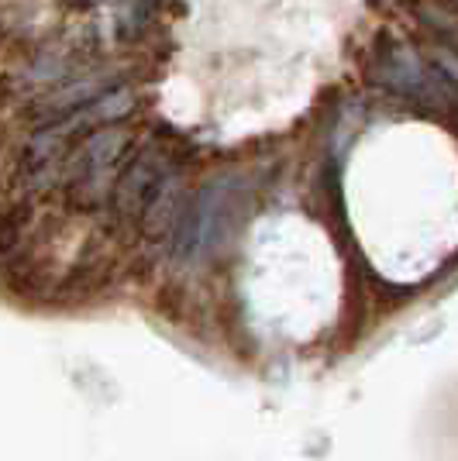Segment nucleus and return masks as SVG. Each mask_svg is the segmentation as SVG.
I'll list each match as a JSON object with an SVG mask.
<instances>
[{
	"instance_id": "nucleus-2",
	"label": "nucleus",
	"mask_w": 458,
	"mask_h": 461,
	"mask_svg": "<svg viewBox=\"0 0 458 461\" xmlns=\"http://www.w3.org/2000/svg\"><path fill=\"white\" fill-rule=\"evenodd\" d=\"M231 186L224 179H210L183 203L179 221L172 228V258L179 266L204 262L210 251L224 241L231 228Z\"/></svg>"
},
{
	"instance_id": "nucleus-6",
	"label": "nucleus",
	"mask_w": 458,
	"mask_h": 461,
	"mask_svg": "<svg viewBox=\"0 0 458 461\" xmlns=\"http://www.w3.org/2000/svg\"><path fill=\"white\" fill-rule=\"evenodd\" d=\"M183 203H187V190H183L179 169H172V173L166 176V183L159 186V193H155V200L149 203V211L142 213L138 228L145 230V238H152V241L169 238L172 228H176V221H179Z\"/></svg>"
},
{
	"instance_id": "nucleus-5",
	"label": "nucleus",
	"mask_w": 458,
	"mask_h": 461,
	"mask_svg": "<svg viewBox=\"0 0 458 461\" xmlns=\"http://www.w3.org/2000/svg\"><path fill=\"white\" fill-rule=\"evenodd\" d=\"M114 86H121V77H117V73H107V69H96V73H77V77H69L66 83L52 86L41 100H35V104H32V111H28V117H32L35 124H49V121L66 117L69 111L83 107L87 100L107 94V90H114Z\"/></svg>"
},
{
	"instance_id": "nucleus-7",
	"label": "nucleus",
	"mask_w": 458,
	"mask_h": 461,
	"mask_svg": "<svg viewBox=\"0 0 458 461\" xmlns=\"http://www.w3.org/2000/svg\"><path fill=\"white\" fill-rule=\"evenodd\" d=\"M24 230H28V211L24 207L0 213V258L18 255L21 245H24Z\"/></svg>"
},
{
	"instance_id": "nucleus-9",
	"label": "nucleus",
	"mask_w": 458,
	"mask_h": 461,
	"mask_svg": "<svg viewBox=\"0 0 458 461\" xmlns=\"http://www.w3.org/2000/svg\"><path fill=\"white\" fill-rule=\"evenodd\" d=\"M0 35H4V28H0Z\"/></svg>"
},
{
	"instance_id": "nucleus-8",
	"label": "nucleus",
	"mask_w": 458,
	"mask_h": 461,
	"mask_svg": "<svg viewBox=\"0 0 458 461\" xmlns=\"http://www.w3.org/2000/svg\"><path fill=\"white\" fill-rule=\"evenodd\" d=\"M417 18L424 21V24H431V28H438L448 45L455 41V14H452L448 7H438V4L431 7V4H427V7H417Z\"/></svg>"
},
{
	"instance_id": "nucleus-3",
	"label": "nucleus",
	"mask_w": 458,
	"mask_h": 461,
	"mask_svg": "<svg viewBox=\"0 0 458 461\" xmlns=\"http://www.w3.org/2000/svg\"><path fill=\"white\" fill-rule=\"evenodd\" d=\"M176 169V158L169 155L166 145L149 141L138 152H132V158L121 166L114 186H111V211L114 221L124 228H138L142 213L149 211V203L155 200L159 186L166 183V176Z\"/></svg>"
},
{
	"instance_id": "nucleus-4",
	"label": "nucleus",
	"mask_w": 458,
	"mask_h": 461,
	"mask_svg": "<svg viewBox=\"0 0 458 461\" xmlns=\"http://www.w3.org/2000/svg\"><path fill=\"white\" fill-rule=\"evenodd\" d=\"M376 77L380 86L389 94L403 96V100H417V104H438V96L444 94L452 100L455 83L448 77H441L438 69L424 66L414 49H407L400 41H382L376 52Z\"/></svg>"
},
{
	"instance_id": "nucleus-1",
	"label": "nucleus",
	"mask_w": 458,
	"mask_h": 461,
	"mask_svg": "<svg viewBox=\"0 0 458 461\" xmlns=\"http://www.w3.org/2000/svg\"><path fill=\"white\" fill-rule=\"evenodd\" d=\"M132 145V128L124 124H107L96 128L87 138H79L62 158V186L69 190V203L77 211H96L111 196L117 173L128 158Z\"/></svg>"
}]
</instances>
